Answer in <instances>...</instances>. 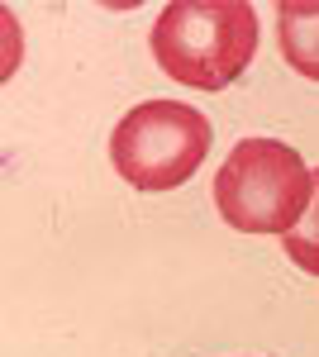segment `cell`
<instances>
[{"label": "cell", "instance_id": "277c9868", "mask_svg": "<svg viewBox=\"0 0 319 357\" xmlns=\"http://www.w3.org/2000/svg\"><path fill=\"white\" fill-rule=\"evenodd\" d=\"M281 57L300 77L319 82V0H281L276 5Z\"/></svg>", "mask_w": 319, "mask_h": 357}, {"label": "cell", "instance_id": "3957f363", "mask_svg": "<svg viewBox=\"0 0 319 357\" xmlns=\"http://www.w3.org/2000/svg\"><path fill=\"white\" fill-rule=\"evenodd\" d=\"M210 158V119L181 100H143L110 134V162L133 191L186 186Z\"/></svg>", "mask_w": 319, "mask_h": 357}, {"label": "cell", "instance_id": "6da1fadb", "mask_svg": "<svg viewBox=\"0 0 319 357\" xmlns=\"http://www.w3.org/2000/svg\"><path fill=\"white\" fill-rule=\"evenodd\" d=\"M148 43L177 86L224 91L258 53V10L248 0H172L162 5Z\"/></svg>", "mask_w": 319, "mask_h": 357}, {"label": "cell", "instance_id": "5b68a950", "mask_svg": "<svg viewBox=\"0 0 319 357\" xmlns=\"http://www.w3.org/2000/svg\"><path fill=\"white\" fill-rule=\"evenodd\" d=\"M281 248L300 272L319 276V167H315V195H310V210L300 215L291 234H281Z\"/></svg>", "mask_w": 319, "mask_h": 357}, {"label": "cell", "instance_id": "7a4b0ae2", "mask_svg": "<svg viewBox=\"0 0 319 357\" xmlns=\"http://www.w3.org/2000/svg\"><path fill=\"white\" fill-rule=\"evenodd\" d=\"M315 172L276 138H243L214 172V205L239 234H291L310 210Z\"/></svg>", "mask_w": 319, "mask_h": 357}]
</instances>
